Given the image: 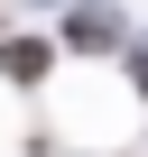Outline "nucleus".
<instances>
[{
    "label": "nucleus",
    "instance_id": "obj_2",
    "mask_svg": "<svg viewBox=\"0 0 148 157\" xmlns=\"http://www.w3.org/2000/svg\"><path fill=\"white\" fill-rule=\"evenodd\" d=\"M130 74H139V93H148V56H130Z\"/></svg>",
    "mask_w": 148,
    "mask_h": 157
},
{
    "label": "nucleus",
    "instance_id": "obj_1",
    "mask_svg": "<svg viewBox=\"0 0 148 157\" xmlns=\"http://www.w3.org/2000/svg\"><path fill=\"white\" fill-rule=\"evenodd\" d=\"M46 56H56V46H37V37H10V46H0V74H10V83H37V74H46Z\"/></svg>",
    "mask_w": 148,
    "mask_h": 157
}]
</instances>
